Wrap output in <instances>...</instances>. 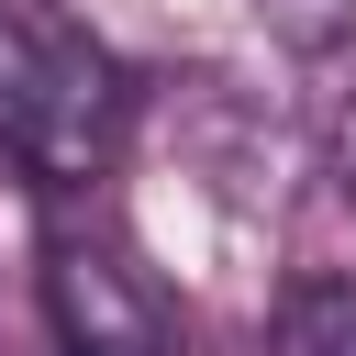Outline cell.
<instances>
[{"label":"cell","mask_w":356,"mask_h":356,"mask_svg":"<svg viewBox=\"0 0 356 356\" xmlns=\"http://www.w3.org/2000/svg\"><path fill=\"white\" fill-rule=\"evenodd\" d=\"M44 323H56L67 356H178V323H167L156 278L111 234H56L44 245Z\"/></svg>","instance_id":"7a4b0ae2"},{"label":"cell","mask_w":356,"mask_h":356,"mask_svg":"<svg viewBox=\"0 0 356 356\" xmlns=\"http://www.w3.org/2000/svg\"><path fill=\"white\" fill-rule=\"evenodd\" d=\"M334 167H345V200H356V111H345V134H334Z\"/></svg>","instance_id":"5b68a950"},{"label":"cell","mask_w":356,"mask_h":356,"mask_svg":"<svg viewBox=\"0 0 356 356\" xmlns=\"http://www.w3.org/2000/svg\"><path fill=\"white\" fill-rule=\"evenodd\" d=\"M267 356H356V278H300L267 312Z\"/></svg>","instance_id":"3957f363"},{"label":"cell","mask_w":356,"mask_h":356,"mask_svg":"<svg viewBox=\"0 0 356 356\" xmlns=\"http://www.w3.org/2000/svg\"><path fill=\"white\" fill-rule=\"evenodd\" d=\"M267 22H278L289 44H334V33L356 22V0H267Z\"/></svg>","instance_id":"277c9868"},{"label":"cell","mask_w":356,"mask_h":356,"mask_svg":"<svg viewBox=\"0 0 356 356\" xmlns=\"http://www.w3.org/2000/svg\"><path fill=\"white\" fill-rule=\"evenodd\" d=\"M0 145L56 189L100 178L122 145V67L78 22L22 11V0H0Z\"/></svg>","instance_id":"6da1fadb"}]
</instances>
